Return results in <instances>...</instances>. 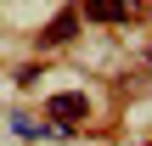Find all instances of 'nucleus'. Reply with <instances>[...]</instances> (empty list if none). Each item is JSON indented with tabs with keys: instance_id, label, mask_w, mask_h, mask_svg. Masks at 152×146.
I'll use <instances>...</instances> for the list:
<instances>
[{
	"instance_id": "nucleus-1",
	"label": "nucleus",
	"mask_w": 152,
	"mask_h": 146,
	"mask_svg": "<svg viewBox=\"0 0 152 146\" xmlns=\"http://www.w3.org/2000/svg\"><path fill=\"white\" fill-rule=\"evenodd\" d=\"M85 17H96V23H118V17H130V0H85Z\"/></svg>"
},
{
	"instance_id": "nucleus-2",
	"label": "nucleus",
	"mask_w": 152,
	"mask_h": 146,
	"mask_svg": "<svg viewBox=\"0 0 152 146\" xmlns=\"http://www.w3.org/2000/svg\"><path fill=\"white\" fill-rule=\"evenodd\" d=\"M51 113H56L62 124H73V118H85V96H56V101H51Z\"/></svg>"
}]
</instances>
